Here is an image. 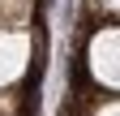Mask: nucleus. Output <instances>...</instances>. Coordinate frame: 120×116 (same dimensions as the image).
Wrapping results in <instances>:
<instances>
[{
	"label": "nucleus",
	"instance_id": "2",
	"mask_svg": "<svg viewBox=\"0 0 120 116\" xmlns=\"http://www.w3.org/2000/svg\"><path fill=\"white\" fill-rule=\"evenodd\" d=\"M30 52H34V39L26 26H0V90H13L26 77Z\"/></svg>",
	"mask_w": 120,
	"mask_h": 116
},
{
	"label": "nucleus",
	"instance_id": "3",
	"mask_svg": "<svg viewBox=\"0 0 120 116\" xmlns=\"http://www.w3.org/2000/svg\"><path fill=\"white\" fill-rule=\"evenodd\" d=\"M90 116H120V103H116V99L107 95V99H99V103L90 108Z\"/></svg>",
	"mask_w": 120,
	"mask_h": 116
},
{
	"label": "nucleus",
	"instance_id": "1",
	"mask_svg": "<svg viewBox=\"0 0 120 116\" xmlns=\"http://www.w3.org/2000/svg\"><path fill=\"white\" fill-rule=\"evenodd\" d=\"M116 52H120V30L112 22L99 26V30L90 35V43H86V69H90V77H94V86L107 90V95H116V86H120Z\"/></svg>",
	"mask_w": 120,
	"mask_h": 116
}]
</instances>
